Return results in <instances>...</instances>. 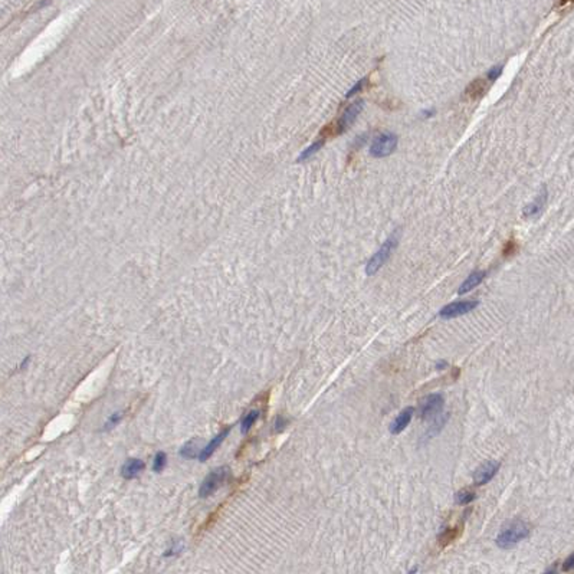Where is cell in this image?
<instances>
[{
  "label": "cell",
  "mask_w": 574,
  "mask_h": 574,
  "mask_svg": "<svg viewBox=\"0 0 574 574\" xmlns=\"http://www.w3.org/2000/svg\"><path fill=\"white\" fill-rule=\"evenodd\" d=\"M476 498V495L471 491H461V492L455 493V503L459 504V505H468L471 504Z\"/></svg>",
  "instance_id": "20"
},
{
  "label": "cell",
  "mask_w": 574,
  "mask_h": 574,
  "mask_svg": "<svg viewBox=\"0 0 574 574\" xmlns=\"http://www.w3.org/2000/svg\"><path fill=\"white\" fill-rule=\"evenodd\" d=\"M258 417H259V412H258V410H251V412L248 413V414L242 419V426H241L242 433L249 432L252 426H253L255 422L258 420Z\"/></svg>",
  "instance_id": "18"
},
{
  "label": "cell",
  "mask_w": 574,
  "mask_h": 574,
  "mask_svg": "<svg viewBox=\"0 0 574 574\" xmlns=\"http://www.w3.org/2000/svg\"><path fill=\"white\" fill-rule=\"evenodd\" d=\"M166 463H167V456H166V453L159 452L157 455H156V458H154V463H153V471H154L156 473L161 472V471L164 469Z\"/></svg>",
  "instance_id": "21"
},
{
  "label": "cell",
  "mask_w": 574,
  "mask_h": 574,
  "mask_svg": "<svg viewBox=\"0 0 574 574\" xmlns=\"http://www.w3.org/2000/svg\"><path fill=\"white\" fill-rule=\"evenodd\" d=\"M229 432H231V427H228V429H223V430H222L219 435H216V436L211 439L210 442L207 443V445H206V446L201 449V452L199 453V456H197V458H199V461H200V462H204V461H207V459H209V458L211 456V453L214 452V451H216V449L221 446L222 442L226 439V436L229 435Z\"/></svg>",
  "instance_id": "11"
},
{
  "label": "cell",
  "mask_w": 574,
  "mask_h": 574,
  "mask_svg": "<svg viewBox=\"0 0 574 574\" xmlns=\"http://www.w3.org/2000/svg\"><path fill=\"white\" fill-rule=\"evenodd\" d=\"M121 419H122V413L121 412H117L114 413V414H111V417L107 420V423H105V430H108V429H111V427H114L115 424H118V422H120Z\"/></svg>",
  "instance_id": "25"
},
{
  "label": "cell",
  "mask_w": 574,
  "mask_h": 574,
  "mask_svg": "<svg viewBox=\"0 0 574 574\" xmlns=\"http://www.w3.org/2000/svg\"><path fill=\"white\" fill-rule=\"evenodd\" d=\"M446 367H448V363L443 362V360L436 364V369H438V370H443V369H446Z\"/></svg>",
  "instance_id": "28"
},
{
  "label": "cell",
  "mask_w": 574,
  "mask_h": 574,
  "mask_svg": "<svg viewBox=\"0 0 574 574\" xmlns=\"http://www.w3.org/2000/svg\"><path fill=\"white\" fill-rule=\"evenodd\" d=\"M573 568H574V555L573 554H570V555H568V558L564 561L563 570L564 571H570V570H573Z\"/></svg>",
  "instance_id": "26"
},
{
  "label": "cell",
  "mask_w": 574,
  "mask_h": 574,
  "mask_svg": "<svg viewBox=\"0 0 574 574\" xmlns=\"http://www.w3.org/2000/svg\"><path fill=\"white\" fill-rule=\"evenodd\" d=\"M498 469H499V462L488 461V462L482 463V465L475 471V473H473L475 485H485V483L489 482L493 476H495V473L498 472Z\"/></svg>",
  "instance_id": "8"
},
{
  "label": "cell",
  "mask_w": 574,
  "mask_h": 574,
  "mask_svg": "<svg viewBox=\"0 0 574 574\" xmlns=\"http://www.w3.org/2000/svg\"><path fill=\"white\" fill-rule=\"evenodd\" d=\"M146 468V463L142 462L138 458H134V459H127L125 463L121 466V475L122 478L125 479H134L140 475Z\"/></svg>",
  "instance_id": "12"
},
{
  "label": "cell",
  "mask_w": 574,
  "mask_h": 574,
  "mask_svg": "<svg viewBox=\"0 0 574 574\" xmlns=\"http://www.w3.org/2000/svg\"><path fill=\"white\" fill-rule=\"evenodd\" d=\"M397 135L394 132H382L379 135L374 137V140L372 141V146H370V154L376 159H382V157H387L390 156L393 151L396 150L397 147Z\"/></svg>",
  "instance_id": "5"
},
{
  "label": "cell",
  "mask_w": 574,
  "mask_h": 574,
  "mask_svg": "<svg viewBox=\"0 0 574 574\" xmlns=\"http://www.w3.org/2000/svg\"><path fill=\"white\" fill-rule=\"evenodd\" d=\"M547 197H548V191H547L545 187H543V189L540 190V193L537 194V197H535L531 203H528V204L524 207L523 210L524 216H525V218H533V216L540 214L541 210L544 209V206H545V203H547Z\"/></svg>",
  "instance_id": "9"
},
{
  "label": "cell",
  "mask_w": 574,
  "mask_h": 574,
  "mask_svg": "<svg viewBox=\"0 0 574 574\" xmlns=\"http://www.w3.org/2000/svg\"><path fill=\"white\" fill-rule=\"evenodd\" d=\"M413 414H414V409L413 407H406L404 410H402V412L399 413V416L394 419V422L390 424V432L393 435L402 433L407 427V424L410 423V420H412Z\"/></svg>",
  "instance_id": "13"
},
{
  "label": "cell",
  "mask_w": 574,
  "mask_h": 574,
  "mask_svg": "<svg viewBox=\"0 0 574 574\" xmlns=\"http://www.w3.org/2000/svg\"><path fill=\"white\" fill-rule=\"evenodd\" d=\"M367 82H369V80L367 78H363V80H360L355 85H352V88L348 92H347V95H345V98H351V97H354L355 94H358V92H362L363 90H364V87L367 85Z\"/></svg>",
  "instance_id": "22"
},
{
  "label": "cell",
  "mask_w": 574,
  "mask_h": 574,
  "mask_svg": "<svg viewBox=\"0 0 574 574\" xmlns=\"http://www.w3.org/2000/svg\"><path fill=\"white\" fill-rule=\"evenodd\" d=\"M325 144V138H321V140H317L315 142H312L310 147H307L305 150L302 151L301 156L298 157V163H302V161L308 160L310 157H312L317 151H320L322 149V146Z\"/></svg>",
  "instance_id": "17"
},
{
  "label": "cell",
  "mask_w": 574,
  "mask_h": 574,
  "mask_svg": "<svg viewBox=\"0 0 574 574\" xmlns=\"http://www.w3.org/2000/svg\"><path fill=\"white\" fill-rule=\"evenodd\" d=\"M503 69H504V65H496V66L491 68V69L488 70V74H486L488 81L498 80V78L501 77V74H503Z\"/></svg>",
  "instance_id": "24"
},
{
  "label": "cell",
  "mask_w": 574,
  "mask_h": 574,
  "mask_svg": "<svg viewBox=\"0 0 574 574\" xmlns=\"http://www.w3.org/2000/svg\"><path fill=\"white\" fill-rule=\"evenodd\" d=\"M488 91V82L483 80V78H478V80L472 81L463 92V97L468 98V100L476 101L479 98H482L483 95L486 94Z\"/></svg>",
  "instance_id": "10"
},
{
  "label": "cell",
  "mask_w": 574,
  "mask_h": 574,
  "mask_svg": "<svg viewBox=\"0 0 574 574\" xmlns=\"http://www.w3.org/2000/svg\"><path fill=\"white\" fill-rule=\"evenodd\" d=\"M443 406H445V400L442 394L435 393V394L426 396L420 402V417L423 420H432L443 412Z\"/></svg>",
  "instance_id": "6"
},
{
  "label": "cell",
  "mask_w": 574,
  "mask_h": 574,
  "mask_svg": "<svg viewBox=\"0 0 574 574\" xmlns=\"http://www.w3.org/2000/svg\"><path fill=\"white\" fill-rule=\"evenodd\" d=\"M478 305H479V301H475V300L473 301L468 300V301L452 302V304L445 305L439 311V315L443 320H451V318H456V317H461V315L473 311Z\"/></svg>",
  "instance_id": "7"
},
{
  "label": "cell",
  "mask_w": 574,
  "mask_h": 574,
  "mask_svg": "<svg viewBox=\"0 0 574 574\" xmlns=\"http://www.w3.org/2000/svg\"><path fill=\"white\" fill-rule=\"evenodd\" d=\"M517 251H518V245L515 243V241H514V239H510V241L504 245L503 255L505 256V258H510V256H513L514 253H515Z\"/></svg>",
  "instance_id": "23"
},
{
  "label": "cell",
  "mask_w": 574,
  "mask_h": 574,
  "mask_svg": "<svg viewBox=\"0 0 574 574\" xmlns=\"http://www.w3.org/2000/svg\"><path fill=\"white\" fill-rule=\"evenodd\" d=\"M531 533V527L528 524L523 521V520H515L513 523H510L505 528H503V531L498 534L495 543L499 548L503 550H508L514 545L523 541L524 538H527Z\"/></svg>",
  "instance_id": "2"
},
{
  "label": "cell",
  "mask_w": 574,
  "mask_h": 574,
  "mask_svg": "<svg viewBox=\"0 0 574 574\" xmlns=\"http://www.w3.org/2000/svg\"><path fill=\"white\" fill-rule=\"evenodd\" d=\"M285 426H286V420H285L282 416H278L276 420H275V430H276V432H281Z\"/></svg>",
  "instance_id": "27"
},
{
  "label": "cell",
  "mask_w": 574,
  "mask_h": 574,
  "mask_svg": "<svg viewBox=\"0 0 574 574\" xmlns=\"http://www.w3.org/2000/svg\"><path fill=\"white\" fill-rule=\"evenodd\" d=\"M364 107V102L363 100H357L355 102H352L351 105H348L340 118L335 121H331L330 124H327L320 134L322 135V138H327V137H335V135H340L344 131H347L352 125V122L355 121V118L360 115V112L363 111Z\"/></svg>",
  "instance_id": "1"
},
{
  "label": "cell",
  "mask_w": 574,
  "mask_h": 574,
  "mask_svg": "<svg viewBox=\"0 0 574 574\" xmlns=\"http://www.w3.org/2000/svg\"><path fill=\"white\" fill-rule=\"evenodd\" d=\"M446 420H448V414H445V413H441L439 416H436L435 419H433V423L429 426V430L426 432V435L423 436V439H432L433 436H436L438 433L441 432V429H442L443 426H445V423H446Z\"/></svg>",
  "instance_id": "16"
},
{
  "label": "cell",
  "mask_w": 574,
  "mask_h": 574,
  "mask_svg": "<svg viewBox=\"0 0 574 574\" xmlns=\"http://www.w3.org/2000/svg\"><path fill=\"white\" fill-rule=\"evenodd\" d=\"M461 534H462V525H456V527H452V528H446V530H443L442 533L439 534L438 541L441 544V547H446V545L452 544L456 538H459Z\"/></svg>",
  "instance_id": "15"
},
{
  "label": "cell",
  "mask_w": 574,
  "mask_h": 574,
  "mask_svg": "<svg viewBox=\"0 0 574 574\" xmlns=\"http://www.w3.org/2000/svg\"><path fill=\"white\" fill-rule=\"evenodd\" d=\"M180 455L183 458H196L197 456V441L187 442L180 449Z\"/></svg>",
  "instance_id": "19"
},
{
  "label": "cell",
  "mask_w": 574,
  "mask_h": 574,
  "mask_svg": "<svg viewBox=\"0 0 574 574\" xmlns=\"http://www.w3.org/2000/svg\"><path fill=\"white\" fill-rule=\"evenodd\" d=\"M229 476H231V469H229V466H221V468L213 469V471L203 479L200 488H199V495H200L201 498H207V496H210L211 493L216 492L222 485L229 479Z\"/></svg>",
  "instance_id": "4"
},
{
  "label": "cell",
  "mask_w": 574,
  "mask_h": 574,
  "mask_svg": "<svg viewBox=\"0 0 574 574\" xmlns=\"http://www.w3.org/2000/svg\"><path fill=\"white\" fill-rule=\"evenodd\" d=\"M399 241H400V231L396 229V231L393 232L392 235L387 238V241L384 242L382 246H380V249L376 252L372 258H370V261L367 262V265H366V273H367L369 276H373L376 272L382 268L386 262L389 261V258L392 256L393 251L396 249V246H397Z\"/></svg>",
  "instance_id": "3"
},
{
  "label": "cell",
  "mask_w": 574,
  "mask_h": 574,
  "mask_svg": "<svg viewBox=\"0 0 574 574\" xmlns=\"http://www.w3.org/2000/svg\"><path fill=\"white\" fill-rule=\"evenodd\" d=\"M485 272L483 271H475L472 272L465 281H463V283L459 286V290H458V294L459 295H463V294H466V292H469L471 290H473L475 286H478L481 282L483 281V278H485Z\"/></svg>",
  "instance_id": "14"
}]
</instances>
